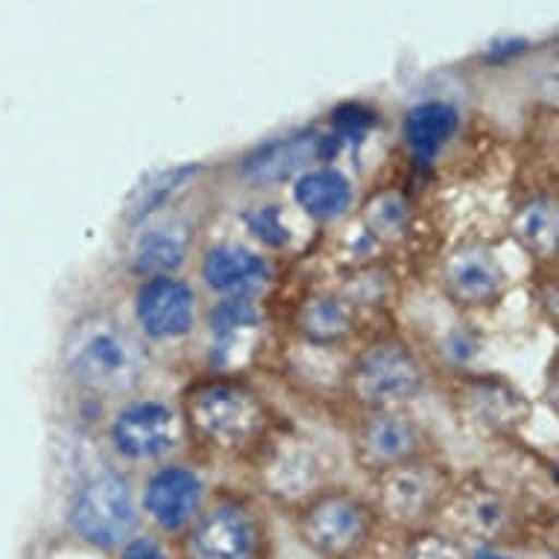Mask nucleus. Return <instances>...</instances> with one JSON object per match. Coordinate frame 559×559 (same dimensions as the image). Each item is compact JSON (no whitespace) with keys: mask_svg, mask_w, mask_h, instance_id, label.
<instances>
[{"mask_svg":"<svg viewBox=\"0 0 559 559\" xmlns=\"http://www.w3.org/2000/svg\"><path fill=\"white\" fill-rule=\"evenodd\" d=\"M185 442L205 463L252 466L290 428L287 416L247 376L200 372L179 393Z\"/></svg>","mask_w":559,"mask_h":559,"instance_id":"f257e3e1","label":"nucleus"},{"mask_svg":"<svg viewBox=\"0 0 559 559\" xmlns=\"http://www.w3.org/2000/svg\"><path fill=\"white\" fill-rule=\"evenodd\" d=\"M153 358L135 325L111 308H88L68 322L59 343V369L92 402H123L141 393Z\"/></svg>","mask_w":559,"mask_h":559,"instance_id":"f03ea898","label":"nucleus"},{"mask_svg":"<svg viewBox=\"0 0 559 559\" xmlns=\"http://www.w3.org/2000/svg\"><path fill=\"white\" fill-rule=\"evenodd\" d=\"M428 381L423 352L399 329H376L352 348L337 390L355 413L402 411L428 390Z\"/></svg>","mask_w":559,"mask_h":559,"instance_id":"7ed1b4c3","label":"nucleus"},{"mask_svg":"<svg viewBox=\"0 0 559 559\" xmlns=\"http://www.w3.org/2000/svg\"><path fill=\"white\" fill-rule=\"evenodd\" d=\"M176 559H273V527L264 498L252 489L221 486L170 542Z\"/></svg>","mask_w":559,"mask_h":559,"instance_id":"20e7f679","label":"nucleus"},{"mask_svg":"<svg viewBox=\"0 0 559 559\" xmlns=\"http://www.w3.org/2000/svg\"><path fill=\"white\" fill-rule=\"evenodd\" d=\"M294 533L317 559H367L384 536V524L367 492L325 484L290 510Z\"/></svg>","mask_w":559,"mask_h":559,"instance_id":"39448f33","label":"nucleus"},{"mask_svg":"<svg viewBox=\"0 0 559 559\" xmlns=\"http://www.w3.org/2000/svg\"><path fill=\"white\" fill-rule=\"evenodd\" d=\"M437 524L475 550L510 548L531 533L533 513L515 486L501 484L486 472H468L454 480Z\"/></svg>","mask_w":559,"mask_h":559,"instance_id":"423d86ee","label":"nucleus"},{"mask_svg":"<svg viewBox=\"0 0 559 559\" xmlns=\"http://www.w3.org/2000/svg\"><path fill=\"white\" fill-rule=\"evenodd\" d=\"M138 489L127 468L100 466L71 489L64 507V527L85 548L115 554L141 531Z\"/></svg>","mask_w":559,"mask_h":559,"instance_id":"0eeeda50","label":"nucleus"},{"mask_svg":"<svg viewBox=\"0 0 559 559\" xmlns=\"http://www.w3.org/2000/svg\"><path fill=\"white\" fill-rule=\"evenodd\" d=\"M454 480L457 475L442 454H428L369 477L367 498L376 507L384 531H419L437 524Z\"/></svg>","mask_w":559,"mask_h":559,"instance_id":"6e6552de","label":"nucleus"},{"mask_svg":"<svg viewBox=\"0 0 559 559\" xmlns=\"http://www.w3.org/2000/svg\"><path fill=\"white\" fill-rule=\"evenodd\" d=\"M111 454L127 466H156L176 457L185 445V428L176 404L156 395H129L106 423Z\"/></svg>","mask_w":559,"mask_h":559,"instance_id":"1a4fd4ad","label":"nucleus"},{"mask_svg":"<svg viewBox=\"0 0 559 559\" xmlns=\"http://www.w3.org/2000/svg\"><path fill=\"white\" fill-rule=\"evenodd\" d=\"M449 399L468 428L489 440L515 442L533 419V402L522 386L498 372H451Z\"/></svg>","mask_w":559,"mask_h":559,"instance_id":"9d476101","label":"nucleus"},{"mask_svg":"<svg viewBox=\"0 0 559 559\" xmlns=\"http://www.w3.org/2000/svg\"><path fill=\"white\" fill-rule=\"evenodd\" d=\"M212 496L209 475L200 460L170 457L150 466L144 484L138 489L141 519L165 542H174L188 531Z\"/></svg>","mask_w":559,"mask_h":559,"instance_id":"9b49d317","label":"nucleus"},{"mask_svg":"<svg viewBox=\"0 0 559 559\" xmlns=\"http://www.w3.org/2000/svg\"><path fill=\"white\" fill-rule=\"evenodd\" d=\"M348 451L355 468L372 477L411 460L440 454V445L433 442L431 431L407 407H402L355 413L348 428Z\"/></svg>","mask_w":559,"mask_h":559,"instance_id":"f8f14e48","label":"nucleus"},{"mask_svg":"<svg viewBox=\"0 0 559 559\" xmlns=\"http://www.w3.org/2000/svg\"><path fill=\"white\" fill-rule=\"evenodd\" d=\"M252 466L258 472V496L287 507V513L317 489L334 484L329 457L317 449V442L299 437L294 425L278 433Z\"/></svg>","mask_w":559,"mask_h":559,"instance_id":"ddd939ff","label":"nucleus"},{"mask_svg":"<svg viewBox=\"0 0 559 559\" xmlns=\"http://www.w3.org/2000/svg\"><path fill=\"white\" fill-rule=\"evenodd\" d=\"M202 305L197 287L182 275L138 278L132 290V320L144 343L174 346L191 340L200 329Z\"/></svg>","mask_w":559,"mask_h":559,"instance_id":"4468645a","label":"nucleus"},{"mask_svg":"<svg viewBox=\"0 0 559 559\" xmlns=\"http://www.w3.org/2000/svg\"><path fill=\"white\" fill-rule=\"evenodd\" d=\"M507 270L486 240L466 238L442 255L440 287L460 311H486L504 299Z\"/></svg>","mask_w":559,"mask_h":559,"instance_id":"2eb2a0df","label":"nucleus"},{"mask_svg":"<svg viewBox=\"0 0 559 559\" xmlns=\"http://www.w3.org/2000/svg\"><path fill=\"white\" fill-rule=\"evenodd\" d=\"M367 322L369 313L360 311L337 287L308 290L290 311V331L302 340V346L322 348V352H337L360 343L376 331Z\"/></svg>","mask_w":559,"mask_h":559,"instance_id":"dca6fc26","label":"nucleus"},{"mask_svg":"<svg viewBox=\"0 0 559 559\" xmlns=\"http://www.w3.org/2000/svg\"><path fill=\"white\" fill-rule=\"evenodd\" d=\"M202 287L217 299H247L261 302L275 287L273 261L238 240H217L202 249L200 255Z\"/></svg>","mask_w":559,"mask_h":559,"instance_id":"f3484780","label":"nucleus"},{"mask_svg":"<svg viewBox=\"0 0 559 559\" xmlns=\"http://www.w3.org/2000/svg\"><path fill=\"white\" fill-rule=\"evenodd\" d=\"M340 141L331 132H294V135L275 138L266 141L261 147L238 162L240 182H247L249 188H278V185H290L299 174H305L313 162H325L331 165V158L337 153Z\"/></svg>","mask_w":559,"mask_h":559,"instance_id":"a211bd4d","label":"nucleus"},{"mask_svg":"<svg viewBox=\"0 0 559 559\" xmlns=\"http://www.w3.org/2000/svg\"><path fill=\"white\" fill-rule=\"evenodd\" d=\"M264 308L261 302L247 299H217L205 311V325L212 334V355H209V372H240L238 355L255 352L261 331H264Z\"/></svg>","mask_w":559,"mask_h":559,"instance_id":"6ab92c4d","label":"nucleus"},{"mask_svg":"<svg viewBox=\"0 0 559 559\" xmlns=\"http://www.w3.org/2000/svg\"><path fill=\"white\" fill-rule=\"evenodd\" d=\"M193 247L191 223L170 217V221H150L135 229V240L129 249V273L138 278L150 275H179Z\"/></svg>","mask_w":559,"mask_h":559,"instance_id":"aec40b11","label":"nucleus"},{"mask_svg":"<svg viewBox=\"0 0 559 559\" xmlns=\"http://www.w3.org/2000/svg\"><path fill=\"white\" fill-rule=\"evenodd\" d=\"M290 200L308 221L331 226L352 214L355 209V182L340 167L313 165L290 182Z\"/></svg>","mask_w":559,"mask_h":559,"instance_id":"412c9836","label":"nucleus"},{"mask_svg":"<svg viewBox=\"0 0 559 559\" xmlns=\"http://www.w3.org/2000/svg\"><path fill=\"white\" fill-rule=\"evenodd\" d=\"M419 223L416 200L404 185H378L360 202V229L378 249L402 247L413 238Z\"/></svg>","mask_w":559,"mask_h":559,"instance_id":"4be33fe9","label":"nucleus"},{"mask_svg":"<svg viewBox=\"0 0 559 559\" xmlns=\"http://www.w3.org/2000/svg\"><path fill=\"white\" fill-rule=\"evenodd\" d=\"M460 132V111L449 100H423L404 111L402 141L416 165L431 167Z\"/></svg>","mask_w":559,"mask_h":559,"instance_id":"5701e85b","label":"nucleus"},{"mask_svg":"<svg viewBox=\"0 0 559 559\" xmlns=\"http://www.w3.org/2000/svg\"><path fill=\"white\" fill-rule=\"evenodd\" d=\"M510 235L539 266H557L559 255V202L554 191H533L515 202Z\"/></svg>","mask_w":559,"mask_h":559,"instance_id":"b1692460","label":"nucleus"},{"mask_svg":"<svg viewBox=\"0 0 559 559\" xmlns=\"http://www.w3.org/2000/svg\"><path fill=\"white\" fill-rule=\"evenodd\" d=\"M200 170V165H176L141 179V185L129 193L127 205H123V226L141 229L144 223L162 217L191 188Z\"/></svg>","mask_w":559,"mask_h":559,"instance_id":"393cba45","label":"nucleus"},{"mask_svg":"<svg viewBox=\"0 0 559 559\" xmlns=\"http://www.w3.org/2000/svg\"><path fill=\"white\" fill-rule=\"evenodd\" d=\"M399 559H475V548L440 524L402 533Z\"/></svg>","mask_w":559,"mask_h":559,"instance_id":"a878e982","label":"nucleus"},{"mask_svg":"<svg viewBox=\"0 0 559 559\" xmlns=\"http://www.w3.org/2000/svg\"><path fill=\"white\" fill-rule=\"evenodd\" d=\"M240 221H243L249 235H252L261 247L270 249V252H287L290 243H294V231L287 229L285 209H282V205H273V202L255 205V209L243 212Z\"/></svg>","mask_w":559,"mask_h":559,"instance_id":"bb28decb","label":"nucleus"},{"mask_svg":"<svg viewBox=\"0 0 559 559\" xmlns=\"http://www.w3.org/2000/svg\"><path fill=\"white\" fill-rule=\"evenodd\" d=\"M334 132L331 135L337 138L340 144L343 141H364L369 129L376 127V111L364 109V106H343V109L334 111Z\"/></svg>","mask_w":559,"mask_h":559,"instance_id":"cd10ccee","label":"nucleus"},{"mask_svg":"<svg viewBox=\"0 0 559 559\" xmlns=\"http://www.w3.org/2000/svg\"><path fill=\"white\" fill-rule=\"evenodd\" d=\"M115 559H176L170 542L150 531H138L129 542L115 550Z\"/></svg>","mask_w":559,"mask_h":559,"instance_id":"c85d7f7f","label":"nucleus"}]
</instances>
